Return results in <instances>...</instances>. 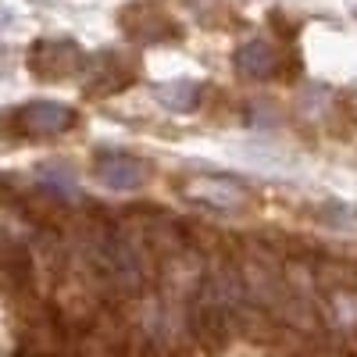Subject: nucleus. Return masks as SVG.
I'll return each instance as SVG.
<instances>
[{"label":"nucleus","mask_w":357,"mask_h":357,"mask_svg":"<svg viewBox=\"0 0 357 357\" xmlns=\"http://www.w3.org/2000/svg\"><path fill=\"white\" fill-rule=\"evenodd\" d=\"M75 122V111L57 104V100H33L11 114V129L15 136H25V139H47V136H57L72 129Z\"/></svg>","instance_id":"1"},{"label":"nucleus","mask_w":357,"mask_h":357,"mask_svg":"<svg viewBox=\"0 0 357 357\" xmlns=\"http://www.w3.org/2000/svg\"><path fill=\"white\" fill-rule=\"evenodd\" d=\"M82 65H86V54L72 40H40L33 47V54H29V68H33V75L47 79V82L72 79Z\"/></svg>","instance_id":"2"},{"label":"nucleus","mask_w":357,"mask_h":357,"mask_svg":"<svg viewBox=\"0 0 357 357\" xmlns=\"http://www.w3.org/2000/svg\"><path fill=\"white\" fill-rule=\"evenodd\" d=\"M146 175H151V168H146L139 158H129V154H104L97 158V178L107 186V190H139L146 183Z\"/></svg>","instance_id":"3"},{"label":"nucleus","mask_w":357,"mask_h":357,"mask_svg":"<svg viewBox=\"0 0 357 357\" xmlns=\"http://www.w3.org/2000/svg\"><path fill=\"white\" fill-rule=\"evenodd\" d=\"M122 25L129 29V36H136V40H168V36H175V25L154 4H139V8L126 11Z\"/></svg>","instance_id":"4"},{"label":"nucleus","mask_w":357,"mask_h":357,"mask_svg":"<svg viewBox=\"0 0 357 357\" xmlns=\"http://www.w3.org/2000/svg\"><path fill=\"white\" fill-rule=\"evenodd\" d=\"M236 68L247 79H272L275 68H279V54H275L272 43L250 40L247 47H240V54H236Z\"/></svg>","instance_id":"5"},{"label":"nucleus","mask_w":357,"mask_h":357,"mask_svg":"<svg viewBox=\"0 0 357 357\" xmlns=\"http://www.w3.org/2000/svg\"><path fill=\"white\" fill-rule=\"evenodd\" d=\"M190 197L211 204V207H240L243 204V190L232 183H218V178H200V183H190Z\"/></svg>","instance_id":"6"},{"label":"nucleus","mask_w":357,"mask_h":357,"mask_svg":"<svg viewBox=\"0 0 357 357\" xmlns=\"http://www.w3.org/2000/svg\"><path fill=\"white\" fill-rule=\"evenodd\" d=\"M200 82H190V79H175V82H165L158 86V100L172 111H193L197 100H200Z\"/></svg>","instance_id":"7"}]
</instances>
